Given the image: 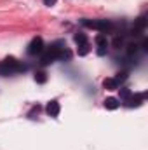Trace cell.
I'll list each match as a JSON object with an SVG mask.
<instances>
[{
	"instance_id": "cell-10",
	"label": "cell",
	"mask_w": 148,
	"mask_h": 150,
	"mask_svg": "<svg viewBox=\"0 0 148 150\" xmlns=\"http://www.w3.org/2000/svg\"><path fill=\"white\" fill-rule=\"evenodd\" d=\"M89 49H91L89 42H84V44H80V45H78V54H80V56H85V54L89 52Z\"/></svg>"
},
{
	"instance_id": "cell-6",
	"label": "cell",
	"mask_w": 148,
	"mask_h": 150,
	"mask_svg": "<svg viewBox=\"0 0 148 150\" xmlns=\"http://www.w3.org/2000/svg\"><path fill=\"white\" fill-rule=\"evenodd\" d=\"M59 110H61V108H59V103H58V101H49L47 107H45V112L49 113L51 117H58V115H59Z\"/></svg>"
},
{
	"instance_id": "cell-3",
	"label": "cell",
	"mask_w": 148,
	"mask_h": 150,
	"mask_svg": "<svg viewBox=\"0 0 148 150\" xmlns=\"http://www.w3.org/2000/svg\"><path fill=\"white\" fill-rule=\"evenodd\" d=\"M82 25H85V26H89V28H94V30H99L101 33L111 28L110 21H106V19H101V21H89V19H84Z\"/></svg>"
},
{
	"instance_id": "cell-9",
	"label": "cell",
	"mask_w": 148,
	"mask_h": 150,
	"mask_svg": "<svg viewBox=\"0 0 148 150\" xmlns=\"http://www.w3.org/2000/svg\"><path fill=\"white\" fill-rule=\"evenodd\" d=\"M118 105H120V101H118L117 98H106V100H105V108H108V110L118 108Z\"/></svg>"
},
{
	"instance_id": "cell-5",
	"label": "cell",
	"mask_w": 148,
	"mask_h": 150,
	"mask_svg": "<svg viewBox=\"0 0 148 150\" xmlns=\"http://www.w3.org/2000/svg\"><path fill=\"white\" fill-rule=\"evenodd\" d=\"M96 44H98V54H105V51H106V35L105 33H98L96 35Z\"/></svg>"
},
{
	"instance_id": "cell-11",
	"label": "cell",
	"mask_w": 148,
	"mask_h": 150,
	"mask_svg": "<svg viewBox=\"0 0 148 150\" xmlns=\"http://www.w3.org/2000/svg\"><path fill=\"white\" fill-rule=\"evenodd\" d=\"M131 94H132V93H131L129 89H125V87L120 89V101H127V100L131 98Z\"/></svg>"
},
{
	"instance_id": "cell-4",
	"label": "cell",
	"mask_w": 148,
	"mask_h": 150,
	"mask_svg": "<svg viewBox=\"0 0 148 150\" xmlns=\"http://www.w3.org/2000/svg\"><path fill=\"white\" fill-rule=\"evenodd\" d=\"M44 49H45V47H44V40H42L40 37H35L32 42H30V45H28V54H32V56L42 54Z\"/></svg>"
},
{
	"instance_id": "cell-13",
	"label": "cell",
	"mask_w": 148,
	"mask_h": 150,
	"mask_svg": "<svg viewBox=\"0 0 148 150\" xmlns=\"http://www.w3.org/2000/svg\"><path fill=\"white\" fill-rule=\"evenodd\" d=\"M75 42H77V44L80 45V44H84V42H87V37H85L84 33H77V35H75Z\"/></svg>"
},
{
	"instance_id": "cell-1",
	"label": "cell",
	"mask_w": 148,
	"mask_h": 150,
	"mask_svg": "<svg viewBox=\"0 0 148 150\" xmlns=\"http://www.w3.org/2000/svg\"><path fill=\"white\" fill-rule=\"evenodd\" d=\"M26 67L21 65L19 61H16L14 58H7L5 61L0 63V75H11V74H16V72H23Z\"/></svg>"
},
{
	"instance_id": "cell-12",
	"label": "cell",
	"mask_w": 148,
	"mask_h": 150,
	"mask_svg": "<svg viewBox=\"0 0 148 150\" xmlns=\"http://www.w3.org/2000/svg\"><path fill=\"white\" fill-rule=\"evenodd\" d=\"M35 80H37L38 84H44V82L47 80V75H45V72H37V74H35Z\"/></svg>"
},
{
	"instance_id": "cell-14",
	"label": "cell",
	"mask_w": 148,
	"mask_h": 150,
	"mask_svg": "<svg viewBox=\"0 0 148 150\" xmlns=\"http://www.w3.org/2000/svg\"><path fill=\"white\" fill-rule=\"evenodd\" d=\"M44 4H45V5H54L56 0H44Z\"/></svg>"
},
{
	"instance_id": "cell-8",
	"label": "cell",
	"mask_w": 148,
	"mask_h": 150,
	"mask_svg": "<svg viewBox=\"0 0 148 150\" xmlns=\"http://www.w3.org/2000/svg\"><path fill=\"white\" fill-rule=\"evenodd\" d=\"M103 87L108 89V91H115V89H118V82L115 79H105L103 80Z\"/></svg>"
},
{
	"instance_id": "cell-7",
	"label": "cell",
	"mask_w": 148,
	"mask_h": 150,
	"mask_svg": "<svg viewBox=\"0 0 148 150\" xmlns=\"http://www.w3.org/2000/svg\"><path fill=\"white\" fill-rule=\"evenodd\" d=\"M145 100V94H138V96H132L131 94V98L127 100V101H124L127 107H138V105H141V101Z\"/></svg>"
},
{
	"instance_id": "cell-2",
	"label": "cell",
	"mask_w": 148,
	"mask_h": 150,
	"mask_svg": "<svg viewBox=\"0 0 148 150\" xmlns=\"http://www.w3.org/2000/svg\"><path fill=\"white\" fill-rule=\"evenodd\" d=\"M59 47H56V45H51V47H47V49H44L42 51V58H40V63L42 65H49V63H52V61H56L58 58H59Z\"/></svg>"
}]
</instances>
